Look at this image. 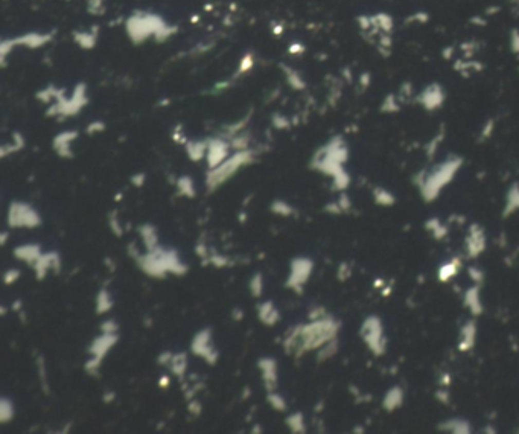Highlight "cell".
<instances>
[{"instance_id":"6da1fadb","label":"cell","mask_w":519,"mask_h":434,"mask_svg":"<svg viewBox=\"0 0 519 434\" xmlns=\"http://www.w3.org/2000/svg\"><path fill=\"white\" fill-rule=\"evenodd\" d=\"M8 224L12 227H35L40 224V215L26 204H12L8 215Z\"/></svg>"},{"instance_id":"7a4b0ae2","label":"cell","mask_w":519,"mask_h":434,"mask_svg":"<svg viewBox=\"0 0 519 434\" xmlns=\"http://www.w3.org/2000/svg\"><path fill=\"white\" fill-rule=\"evenodd\" d=\"M192 351L196 355L204 357L210 364L218 360V352H215L210 346V331H201L196 334L192 343Z\"/></svg>"},{"instance_id":"3957f363","label":"cell","mask_w":519,"mask_h":434,"mask_svg":"<svg viewBox=\"0 0 519 434\" xmlns=\"http://www.w3.org/2000/svg\"><path fill=\"white\" fill-rule=\"evenodd\" d=\"M312 262L303 257L294 259L291 264V277L288 279V287L298 289V285H303L311 273Z\"/></svg>"},{"instance_id":"277c9868","label":"cell","mask_w":519,"mask_h":434,"mask_svg":"<svg viewBox=\"0 0 519 434\" xmlns=\"http://www.w3.org/2000/svg\"><path fill=\"white\" fill-rule=\"evenodd\" d=\"M260 370L263 372V381H265V387L270 392H274L276 386H277V369H276V361L271 358H263L259 361Z\"/></svg>"},{"instance_id":"5b68a950","label":"cell","mask_w":519,"mask_h":434,"mask_svg":"<svg viewBox=\"0 0 519 434\" xmlns=\"http://www.w3.org/2000/svg\"><path fill=\"white\" fill-rule=\"evenodd\" d=\"M117 341V335L114 334H104L102 337L96 338L93 341V344L90 346V352L93 357H98V358H104V355L112 349L114 346V343Z\"/></svg>"},{"instance_id":"8992f818","label":"cell","mask_w":519,"mask_h":434,"mask_svg":"<svg viewBox=\"0 0 519 434\" xmlns=\"http://www.w3.org/2000/svg\"><path fill=\"white\" fill-rule=\"evenodd\" d=\"M15 256L22 261H26L29 264H35L38 261V257L41 256L40 254V247L38 246H20L15 249Z\"/></svg>"},{"instance_id":"52a82bcc","label":"cell","mask_w":519,"mask_h":434,"mask_svg":"<svg viewBox=\"0 0 519 434\" xmlns=\"http://www.w3.org/2000/svg\"><path fill=\"white\" fill-rule=\"evenodd\" d=\"M260 320L266 325H274L279 320V311L273 306L271 302H265L259 306Z\"/></svg>"},{"instance_id":"ba28073f","label":"cell","mask_w":519,"mask_h":434,"mask_svg":"<svg viewBox=\"0 0 519 434\" xmlns=\"http://www.w3.org/2000/svg\"><path fill=\"white\" fill-rule=\"evenodd\" d=\"M140 232H142L144 242L147 244L149 252L155 250L157 249V233H155V229L152 225H144L140 229Z\"/></svg>"},{"instance_id":"9c48e42d","label":"cell","mask_w":519,"mask_h":434,"mask_svg":"<svg viewBox=\"0 0 519 434\" xmlns=\"http://www.w3.org/2000/svg\"><path fill=\"white\" fill-rule=\"evenodd\" d=\"M96 305H98L96 311H98L99 314H102V313H107V311H110V309H112L113 300H112V297H110V294H109L105 289H102V291L98 294Z\"/></svg>"},{"instance_id":"30bf717a","label":"cell","mask_w":519,"mask_h":434,"mask_svg":"<svg viewBox=\"0 0 519 434\" xmlns=\"http://www.w3.org/2000/svg\"><path fill=\"white\" fill-rule=\"evenodd\" d=\"M169 366H171L169 369L174 372V375H177V376H182L186 370V355L185 354H177V355H174V357H172V361H171V364H169Z\"/></svg>"},{"instance_id":"8fae6325","label":"cell","mask_w":519,"mask_h":434,"mask_svg":"<svg viewBox=\"0 0 519 434\" xmlns=\"http://www.w3.org/2000/svg\"><path fill=\"white\" fill-rule=\"evenodd\" d=\"M14 418V407L12 404L6 398H3L0 401V421L2 422H8Z\"/></svg>"},{"instance_id":"7c38bea8","label":"cell","mask_w":519,"mask_h":434,"mask_svg":"<svg viewBox=\"0 0 519 434\" xmlns=\"http://www.w3.org/2000/svg\"><path fill=\"white\" fill-rule=\"evenodd\" d=\"M268 401L271 402V405H273L276 410H285V408H287L285 401H283V398H282L279 393L270 392V393H268Z\"/></svg>"},{"instance_id":"4fadbf2b","label":"cell","mask_w":519,"mask_h":434,"mask_svg":"<svg viewBox=\"0 0 519 434\" xmlns=\"http://www.w3.org/2000/svg\"><path fill=\"white\" fill-rule=\"evenodd\" d=\"M287 424L291 427L293 431H303V418L300 414H294V416H290L287 419Z\"/></svg>"},{"instance_id":"5bb4252c","label":"cell","mask_w":519,"mask_h":434,"mask_svg":"<svg viewBox=\"0 0 519 434\" xmlns=\"http://www.w3.org/2000/svg\"><path fill=\"white\" fill-rule=\"evenodd\" d=\"M262 288H263L262 276H260V274H256V276L252 279V292H253V296H260Z\"/></svg>"},{"instance_id":"9a60e30c","label":"cell","mask_w":519,"mask_h":434,"mask_svg":"<svg viewBox=\"0 0 519 434\" xmlns=\"http://www.w3.org/2000/svg\"><path fill=\"white\" fill-rule=\"evenodd\" d=\"M117 329H119V325H117L114 320H107V322L102 325V331H104V334H114Z\"/></svg>"},{"instance_id":"2e32d148","label":"cell","mask_w":519,"mask_h":434,"mask_svg":"<svg viewBox=\"0 0 519 434\" xmlns=\"http://www.w3.org/2000/svg\"><path fill=\"white\" fill-rule=\"evenodd\" d=\"M19 276H20V273H19L17 270H9V271H6V274H5V282H6V284H12V282H15V281L19 279Z\"/></svg>"},{"instance_id":"e0dca14e","label":"cell","mask_w":519,"mask_h":434,"mask_svg":"<svg viewBox=\"0 0 519 434\" xmlns=\"http://www.w3.org/2000/svg\"><path fill=\"white\" fill-rule=\"evenodd\" d=\"M285 209H290V207H287L283 203H276L274 206H273V211L276 212V214H282V215H290L291 214V211H285Z\"/></svg>"},{"instance_id":"ac0fdd59","label":"cell","mask_w":519,"mask_h":434,"mask_svg":"<svg viewBox=\"0 0 519 434\" xmlns=\"http://www.w3.org/2000/svg\"><path fill=\"white\" fill-rule=\"evenodd\" d=\"M212 262L217 265V267H224V265H227L228 262H227V259L225 257H223V256H213L212 257Z\"/></svg>"},{"instance_id":"d6986e66","label":"cell","mask_w":519,"mask_h":434,"mask_svg":"<svg viewBox=\"0 0 519 434\" xmlns=\"http://www.w3.org/2000/svg\"><path fill=\"white\" fill-rule=\"evenodd\" d=\"M117 225H119V222H117V219H116V215H112V221H110V227H112L113 230L116 232V235H120V233H122V229H119Z\"/></svg>"},{"instance_id":"ffe728a7","label":"cell","mask_w":519,"mask_h":434,"mask_svg":"<svg viewBox=\"0 0 519 434\" xmlns=\"http://www.w3.org/2000/svg\"><path fill=\"white\" fill-rule=\"evenodd\" d=\"M168 384H169V378H168V376H163V378L158 381V386H160V387H166Z\"/></svg>"}]
</instances>
